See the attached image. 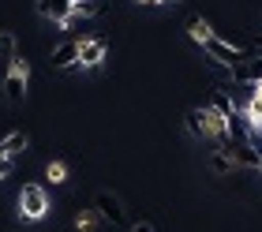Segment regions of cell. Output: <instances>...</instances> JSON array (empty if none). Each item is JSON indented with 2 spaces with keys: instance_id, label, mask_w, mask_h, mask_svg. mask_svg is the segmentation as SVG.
Segmentation results:
<instances>
[{
  "instance_id": "3",
  "label": "cell",
  "mask_w": 262,
  "mask_h": 232,
  "mask_svg": "<svg viewBox=\"0 0 262 232\" xmlns=\"http://www.w3.org/2000/svg\"><path fill=\"white\" fill-rule=\"evenodd\" d=\"M19 214L27 217V221H41L45 214H49V191L41 184H23L19 191Z\"/></svg>"
},
{
  "instance_id": "16",
  "label": "cell",
  "mask_w": 262,
  "mask_h": 232,
  "mask_svg": "<svg viewBox=\"0 0 262 232\" xmlns=\"http://www.w3.org/2000/svg\"><path fill=\"white\" fill-rule=\"evenodd\" d=\"M139 4H146V8H158V4H165V0H139Z\"/></svg>"
},
{
  "instance_id": "12",
  "label": "cell",
  "mask_w": 262,
  "mask_h": 232,
  "mask_svg": "<svg viewBox=\"0 0 262 232\" xmlns=\"http://www.w3.org/2000/svg\"><path fill=\"white\" fill-rule=\"evenodd\" d=\"M45 176H49L53 184H64V180H68V165L64 161H49V165H45Z\"/></svg>"
},
{
  "instance_id": "5",
  "label": "cell",
  "mask_w": 262,
  "mask_h": 232,
  "mask_svg": "<svg viewBox=\"0 0 262 232\" xmlns=\"http://www.w3.org/2000/svg\"><path fill=\"white\" fill-rule=\"evenodd\" d=\"M38 15L41 19H53V23H60V27H68L71 23V8H75V0H38Z\"/></svg>"
},
{
  "instance_id": "10",
  "label": "cell",
  "mask_w": 262,
  "mask_h": 232,
  "mask_svg": "<svg viewBox=\"0 0 262 232\" xmlns=\"http://www.w3.org/2000/svg\"><path fill=\"white\" fill-rule=\"evenodd\" d=\"M105 4H109V0H75V8H71V19H90V15H101Z\"/></svg>"
},
{
  "instance_id": "1",
  "label": "cell",
  "mask_w": 262,
  "mask_h": 232,
  "mask_svg": "<svg viewBox=\"0 0 262 232\" xmlns=\"http://www.w3.org/2000/svg\"><path fill=\"white\" fill-rule=\"evenodd\" d=\"M191 38L206 49V56L213 60H221L225 68H240L244 60H251L255 56V49H240V45H232L229 38H221V34H213L202 19H191Z\"/></svg>"
},
{
  "instance_id": "13",
  "label": "cell",
  "mask_w": 262,
  "mask_h": 232,
  "mask_svg": "<svg viewBox=\"0 0 262 232\" xmlns=\"http://www.w3.org/2000/svg\"><path fill=\"white\" fill-rule=\"evenodd\" d=\"M0 56L4 60L15 56V38H11V34H0Z\"/></svg>"
},
{
  "instance_id": "17",
  "label": "cell",
  "mask_w": 262,
  "mask_h": 232,
  "mask_svg": "<svg viewBox=\"0 0 262 232\" xmlns=\"http://www.w3.org/2000/svg\"><path fill=\"white\" fill-rule=\"evenodd\" d=\"M0 180H4V176H0Z\"/></svg>"
},
{
  "instance_id": "9",
  "label": "cell",
  "mask_w": 262,
  "mask_h": 232,
  "mask_svg": "<svg viewBox=\"0 0 262 232\" xmlns=\"http://www.w3.org/2000/svg\"><path fill=\"white\" fill-rule=\"evenodd\" d=\"M206 165H210V173H217V176H232L236 173V161H232L229 154H221V150H210Z\"/></svg>"
},
{
  "instance_id": "14",
  "label": "cell",
  "mask_w": 262,
  "mask_h": 232,
  "mask_svg": "<svg viewBox=\"0 0 262 232\" xmlns=\"http://www.w3.org/2000/svg\"><path fill=\"white\" fill-rule=\"evenodd\" d=\"M75 225H79V232H90L94 225H98V210H90V214H79V221H75Z\"/></svg>"
},
{
  "instance_id": "8",
  "label": "cell",
  "mask_w": 262,
  "mask_h": 232,
  "mask_svg": "<svg viewBox=\"0 0 262 232\" xmlns=\"http://www.w3.org/2000/svg\"><path fill=\"white\" fill-rule=\"evenodd\" d=\"M244 116H247V124L262 128V82H255V87H251V97L244 101Z\"/></svg>"
},
{
  "instance_id": "6",
  "label": "cell",
  "mask_w": 262,
  "mask_h": 232,
  "mask_svg": "<svg viewBox=\"0 0 262 232\" xmlns=\"http://www.w3.org/2000/svg\"><path fill=\"white\" fill-rule=\"evenodd\" d=\"M105 53H109V45H105V38H86V41H79V60L75 64L79 68H98Z\"/></svg>"
},
{
  "instance_id": "15",
  "label": "cell",
  "mask_w": 262,
  "mask_h": 232,
  "mask_svg": "<svg viewBox=\"0 0 262 232\" xmlns=\"http://www.w3.org/2000/svg\"><path fill=\"white\" fill-rule=\"evenodd\" d=\"M127 232H154V225H150V221H135Z\"/></svg>"
},
{
  "instance_id": "11",
  "label": "cell",
  "mask_w": 262,
  "mask_h": 232,
  "mask_svg": "<svg viewBox=\"0 0 262 232\" xmlns=\"http://www.w3.org/2000/svg\"><path fill=\"white\" fill-rule=\"evenodd\" d=\"M0 150H4V154L11 157V161H15V157H19L23 150H27V135H23V131H11V135H8L4 142H0Z\"/></svg>"
},
{
  "instance_id": "4",
  "label": "cell",
  "mask_w": 262,
  "mask_h": 232,
  "mask_svg": "<svg viewBox=\"0 0 262 232\" xmlns=\"http://www.w3.org/2000/svg\"><path fill=\"white\" fill-rule=\"evenodd\" d=\"M94 210H98V217H101V221H109V225H127L124 202L116 199L113 191H98V195H94Z\"/></svg>"
},
{
  "instance_id": "7",
  "label": "cell",
  "mask_w": 262,
  "mask_h": 232,
  "mask_svg": "<svg viewBox=\"0 0 262 232\" xmlns=\"http://www.w3.org/2000/svg\"><path fill=\"white\" fill-rule=\"evenodd\" d=\"M79 60V41H60L49 53V68H71Z\"/></svg>"
},
{
  "instance_id": "2",
  "label": "cell",
  "mask_w": 262,
  "mask_h": 232,
  "mask_svg": "<svg viewBox=\"0 0 262 232\" xmlns=\"http://www.w3.org/2000/svg\"><path fill=\"white\" fill-rule=\"evenodd\" d=\"M27 75H30L27 56L15 53L8 60V75H4V97H8V105H19L23 97H27Z\"/></svg>"
}]
</instances>
